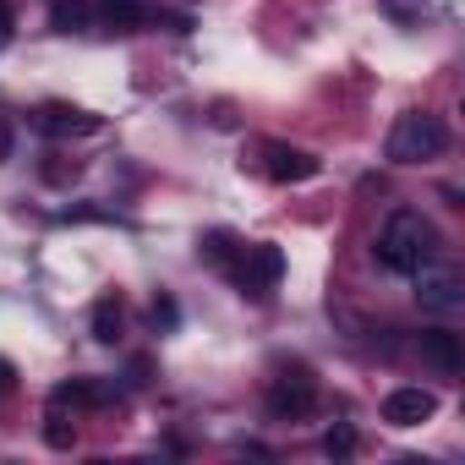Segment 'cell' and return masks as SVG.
Returning <instances> with one entry per match:
<instances>
[{
  "mask_svg": "<svg viewBox=\"0 0 465 465\" xmlns=\"http://www.w3.org/2000/svg\"><path fill=\"white\" fill-rule=\"evenodd\" d=\"M438 224L421 213V208H394L389 219H383V230H378V242H372V258H378V269H389V274H416V269H427L432 258H438Z\"/></svg>",
  "mask_w": 465,
  "mask_h": 465,
  "instance_id": "6da1fadb",
  "label": "cell"
},
{
  "mask_svg": "<svg viewBox=\"0 0 465 465\" xmlns=\"http://www.w3.org/2000/svg\"><path fill=\"white\" fill-rule=\"evenodd\" d=\"M383 153H389L394 164L443 159V153H449V126H443V115H432V110H405V115H394V126H389V137H383Z\"/></svg>",
  "mask_w": 465,
  "mask_h": 465,
  "instance_id": "7a4b0ae2",
  "label": "cell"
},
{
  "mask_svg": "<svg viewBox=\"0 0 465 465\" xmlns=\"http://www.w3.org/2000/svg\"><path fill=\"white\" fill-rule=\"evenodd\" d=\"M263 411H269L274 421H302V416H312V411H318V378H312V367H307V361H285V367L269 378V389H263Z\"/></svg>",
  "mask_w": 465,
  "mask_h": 465,
  "instance_id": "3957f363",
  "label": "cell"
},
{
  "mask_svg": "<svg viewBox=\"0 0 465 465\" xmlns=\"http://www.w3.org/2000/svg\"><path fill=\"white\" fill-rule=\"evenodd\" d=\"M230 285H236L242 296H252V302H263V296H274V285L285 280V252L274 247V242H242V252L230 258Z\"/></svg>",
  "mask_w": 465,
  "mask_h": 465,
  "instance_id": "277c9868",
  "label": "cell"
},
{
  "mask_svg": "<svg viewBox=\"0 0 465 465\" xmlns=\"http://www.w3.org/2000/svg\"><path fill=\"white\" fill-rule=\"evenodd\" d=\"M411 280H416V302H421L427 312L454 318V312L465 307V280H460V269H438V258H432V263L416 269Z\"/></svg>",
  "mask_w": 465,
  "mask_h": 465,
  "instance_id": "5b68a950",
  "label": "cell"
},
{
  "mask_svg": "<svg viewBox=\"0 0 465 465\" xmlns=\"http://www.w3.org/2000/svg\"><path fill=\"white\" fill-rule=\"evenodd\" d=\"M34 126L45 132V137H55V143H66V137H94L104 121L94 115V110H83V104H66V99H50V104H39L34 110Z\"/></svg>",
  "mask_w": 465,
  "mask_h": 465,
  "instance_id": "8992f818",
  "label": "cell"
},
{
  "mask_svg": "<svg viewBox=\"0 0 465 465\" xmlns=\"http://www.w3.org/2000/svg\"><path fill=\"white\" fill-rule=\"evenodd\" d=\"M323 164H318V153H307V148H291V143H263V175L274 181V186H296V181H312Z\"/></svg>",
  "mask_w": 465,
  "mask_h": 465,
  "instance_id": "52a82bcc",
  "label": "cell"
},
{
  "mask_svg": "<svg viewBox=\"0 0 465 465\" xmlns=\"http://www.w3.org/2000/svg\"><path fill=\"white\" fill-rule=\"evenodd\" d=\"M416 351H421V361H427L438 378H460V372H465V345H460L454 329H421Z\"/></svg>",
  "mask_w": 465,
  "mask_h": 465,
  "instance_id": "ba28073f",
  "label": "cell"
},
{
  "mask_svg": "<svg viewBox=\"0 0 465 465\" xmlns=\"http://www.w3.org/2000/svg\"><path fill=\"white\" fill-rule=\"evenodd\" d=\"M432 411H438V394L416 389V383L389 389V400H383V421L389 427H421V421H432Z\"/></svg>",
  "mask_w": 465,
  "mask_h": 465,
  "instance_id": "9c48e42d",
  "label": "cell"
},
{
  "mask_svg": "<svg viewBox=\"0 0 465 465\" xmlns=\"http://www.w3.org/2000/svg\"><path fill=\"white\" fill-rule=\"evenodd\" d=\"M50 405L55 411H94V405H110V389L99 378H66L50 389Z\"/></svg>",
  "mask_w": 465,
  "mask_h": 465,
  "instance_id": "30bf717a",
  "label": "cell"
},
{
  "mask_svg": "<svg viewBox=\"0 0 465 465\" xmlns=\"http://www.w3.org/2000/svg\"><path fill=\"white\" fill-rule=\"evenodd\" d=\"M94 17H99L104 28H115V34H137V28L153 17V0H99Z\"/></svg>",
  "mask_w": 465,
  "mask_h": 465,
  "instance_id": "8fae6325",
  "label": "cell"
},
{
  "mask_svg": "<svg viewBox=\"0 0 465 465\" xmlns=\"http://www.w3.org/2000/svg\"><path fill=\"white\" fill-rule=\"evenodd\" d=\"M88 334H94L99 345H115V340L126 334V307H121V296H115V291L94 302V312H88Z\"/></svg>",
  "mask_w": 465,
  "mask_h": 465,
  "instance_id": "7c38bea8",
  "label": "cell"
},
{
  "mask_svg": "<svg viewBox=\"0 0 465 465\" xmlns=\"http://www.w3.org/2000/svg\"><path fill=\"white\" fill-rule=\"evenodd\" d=\"M242 252V236L236 230H208V236L197 242V258L208 263V269H230V258Z\"/></svg>",
  "mask_w": 465,
  "mask_h": 465,
  "instance_id": "4fadbf2b",
  "label": "cell"
},
{
  "mask_svg": "<svg viewBox=\"0 0 465 465\" xmlns=\"http://www.w3.org/2000/svg\"><path fill=\"white\" fill-rule=\"evenodd\" d=\"M94 23V6H83V0H55L50 6V28L55 34H88Z\"/></svg>",
  "mask_w": 465,
  "mask_h": 465,
  "instance_id": "5bb4252c",
  "label": "cell"
},
{
  "mask_svg": "<svg viewBox=\"0 0 465 465\" xmlns=\"http://www.w3.org/2000/svg\"><path fill=\"white\" fill-rule=\"evenodd\" d=\"M356 449H361V438H356L351 421H334V427L323 432V454H329V460H351Z\"/></svg>",
  "mask_w": 465,
  "mask_h": 465,
  "instance_id": "9a60e30c",
  "label": "cell"
},
{
  "mask_svg": "<svg viewBox=\"0 0 465 465\" xmlns=\"http://www.w3.org/2000/svg\"><path fill=\"white\" fill-rule=\"evenodd\" d=\"M45 443H50V449H72V443H77V427H72L66 411H55V405L45 411Z\"/></svg>",
  "mask_w": 465,
  "mask_h": 465,
  "instance_id": "2e32d148",
  "label": "cell"
},
{
  "mask_svg": "<svg viewBox=\"0 0 465 465\" xmlns=\"http://www.w3.org/2000/svg\"><path fill=\"white\" fill-rule=\"evenodd\" d=\"M148 323H153V329H175V302H170V296H159V302L148 307Z\"/></svg>",
  "mask_w": 465,
  "mask_h": 465,
  "instance_id": "e0dca14e",
  "label": "cell"
},
{
  "mask_svg": "<svg viewBox=\"0 0 465 465\" xmlns=\"http://www.w3.org/2000/svg\"><path fill=\"white\" fill-rule=\"evenodd\" d=\"M126 383H132V389L153 383V361H148V356H132V367H126Z\"/></svg>",
  "mask_w": 465,
  "mask_h": 465,
  "instance_id": "ac0fdd59",
  "label": "cell"
},
{
  "mask_svg": "<svg viewBox=\"0 0 465 465\" xmlns=\"http://www.w3.org/2000/svg\"><path fill=\"white\" fill-rule=\"evenodd\" d=\"M17 34V12H12V0H0V45H12Z\"/></svg>",
  "mask_w": 465,
  "mask_h": 465,
  "instance_id": "d6986e66",
  "label": "cell"
},
{
  "mask_svg": "<svg viewBox=\"0 0 465 465\" xmlns=\"http://www.w3.org/2000/svg\"><path fill=\"white\" fill-rule=\"evenodd\" d=\"M12 148H17V126H12L6 115H0V164L12 159Z\"/></svg>",
  "mask_w": 465,
  "mask_h": 465,
  "instance_id": "ffe728a7",
  "label": "cell"
},
{
  "mask_svg": "<svg viewBox=\"0 0 465 465\" xmlns=\"http://www.w3.org/2000/svg\"><path fill=\"white\" fill-rule=\"evenodd\" d=\"M12 383H17V367H12L6 356H0V400H6V394H12Z\"/></svg>",
  "mask_w": 465,
  "mask_h": 465,
  "instance_id": "44dd1931",
  "label": "cell"
}]
</instances>
